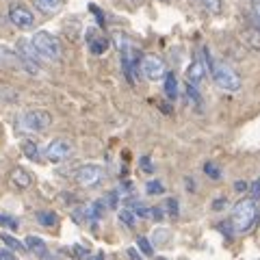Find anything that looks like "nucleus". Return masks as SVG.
Returning a JSON list of instances; mask_svg holds the SVG:
<instances>
[{
  "mask_svg": "<svg viewBox=\"0 0 260 260\" xmlns=\"http://www.w3.org/2000/svg\"><path fill=\"white\" fill-rule=\"evenodd\" d=\"M117 46H119V59H121V70H124L126 78L130 83H135V72L139 70V61L141 54L137 50V46L130 39L117 35Z\"/></svg>",
  "mask_w": 260,
  "mask_h": 260,
  "instance_id": "4",
  "label": "nucleus"
},
{
  "mask_svg": "<svg viewBox=\"0 0 260 260\" xmlns=\"http://www.w3.org/2000/svg\"><path fill=\"white\" fill-rule=\"evenodd\" d=\"M128 258H130V260H143V258L139 256V251H137V249H128Z\"/></svg>",
  "mask_w": 260,
  "mask_h": 260,
  "instance_id": "31",
  "label": "nucleus"
},
{
  "mask_svg": "<svg viewBox=\"0 0 260 260\" xmlns=\"http://www.w3.org/2000/svg\"><path fill=\"white\" fill-rule=\"evenodd\" d=\"M204 172H206V176L213 178V180H219V178H221V172H219L217 165H213V162H206V165H204Z\"/></svg>",
  "mask_w": 260,
  "mask_h": 260,
  "instance_id": "25",
  "label": "nucleus"
},
{
  "mask_svg": "<svg viewBox=\"0 0 260 260\" xmlns=\"http://www.w3.org/2000/svg\"><path fill=\"white\" fill-rule=\"evenodd\" d=\"M133 3H141V0H133Z\"/></svg>",
  "mask_w": 260,
  "mask_h": 260,
  "instance_id": "35",
  "label": "nucleus"
},
{
  "mask_svg": "<svg viewBox=\"0 0 260 260\" xmlns=\"http://www.w3.org/2000/svg\"><path fill=\"white\" fill-rule=\"evenodd\" d=\"M234 189H237V191H247V189H249V184H247L245 180H243V182L239 180V182H234Z\"/></svg>",
  "mask_w": 260,
  "mask_h": 260,
  "instance_id": "30",
  "label": "nucleus"
},
{
  "mask_svg": "<svg viewBox=\"0 0 260 260\" xmlns=\"http://www.w3.org/2000/svg\"><path fill=\"white\" fill-rule=\"evenodd\" d=\"M0 241H3V245H5L7 249H11V251H24V249H26V245H24L22 241L13 239L11 234H3V237H0Z\"/></svg>",
  "mask_w": 260,
  "mask_h": 260,
  "instance_id": "17",
  "label": "nucleus"
},
{
  "mask_svg": "<svg viewBox=\"0 0 260 260\" xmlns=\"http://www.w3.org/2000/svg\"><path fill=\"white\" fill-rule=\"evenodd\" d=\"M93 260H102V256H95V258H93Z\"/></svg>",
  "mask_w": 260,
  "mask_h": 260,
  "instance_id": "34",
  "label": "nucleus"
},
{
  "mask_svg": "<svg viewBox=\"0 0 260 260\" xmlns=\"http://www.w3.org/2000/svg\"><path fill=\"white\" fill-rule=\"evenodd\" d=\"M208 74V65H206V56L204 54H195V59L191 63V68L186 70V80H189V85L193 87H200L202 80L206 78Z\"/></svg>",
  "mask_w": 260,
  "mask_h": 260,
  "instance_id": "10",
  "label": "nucleus"
},
{
  "mask_svg": "<svg viewBox=\"0 0 260 260\" xmlns=\"http://www.w3.org/2000/svg\"><path fill=\"white\" fill-rule=\"evenodd\" d=\"M139 70L143 72V76L148 78V80H154V83H156V80L165 78V74H167V63L158 54H143L141 61H139Z\"/></svg>",
  "mask_w": 260,
  "mask_h": 260,
  "instance_id": "6",
  "label": "nucleus"
},
{
  "mask_svg": "<svg viewBox=\"0 0 260 260\" xmlns=\"http://www.w3.org/2000/svg\"><path fill=\"white\" fill-rule=\"evenodd\" d=\"M119 221L124 223L126 228H135L137 217H135V213H133L130 208H121V210H119Z\"/></svg>",
  "mask_w": 260,
  "mask_h": 260,
  "instance_id": "21",
  "label": "nucleus"
},
{
  "mask_svg": "<svg viewBox=\"0 0 260 260\" xmlns=\"http://www.w3.org/2000/svg\"><path fill=\"white\" fill-rule=\"evenodd\" d=\"M24 245H26V249L28 251H32V254H37V256H48V247H46V243L39 239V237H26V243H24Z\"/></svg>",
  "mask_w": 260,
  "mask_h": 260,
  "instance_id": "14",
  "label": "nucleus"
},
{
  "mask_svg": "<svg viewBox=\"0 0 260 260\" xmlns=\"http://www.w3.org/2000/svg\"><path fill=\"white\" fill-rule=\"evenodd\" d=\"M162 260H165V258H162Z\"/></svg>",
  "mask_w": 260,
  "mask_h": 260,
  "instance_id": "36",
  "label": "nucleus"
},
{
  "mask_svg": "<svg viewBox=\"0 0 260 260\" xmlns=\"http://www.w3.org/2000/svg\"><path fill=\"white\" fill-rule=\"evenodd\" d=\"M165 95L172 102L178 98V78H176L174 72H167V74H165Z\"/></svg>",
  "mask_w": 260,
  "mask_h": 260,
  "instance_id": "15",
  "label": "nucleus"
},
{
  "mask_svg": "<svg viewBox=\"0 0 260 260\" xmlns=\"http://www.w3.org/2000/svg\"><path fill=\"white\" fill-rule=\"evenodd\" d=\"M0 228H7V230H18V221H15V217L7 215L0 210Z\"/></svg>",
  "mask_w": 260,
  "mask_h": 260,
  "instance_id": "22",
  "label": "nucleus"
},
{
  "mask_svg": "<svg viewBox=\"0 0 260 260\" xmlns=\"http://www.w3.org/2000/svg\"><path fill=\"white\" fill-rule=\"evenodd\" d=\"M223 202H225V200H217V202H215V208L219 210V208H221V206H223Z\"/></svg>",
  "mask_w": 260,
  "mask_h": 260,
  "instance_id": "33",
  "label": "nucleus"
},
{
  "mask_svg": "<svg viewBox=\"0 0 260 260\" xmlns=\"http://www.w3.org/2000/svg\"><path fill=\"white\" fill-rule=\"evenodd\" d=\"M206 56V65H208V72H210V76H213L215 80V85L219 89H223V91H239L241 89V76H239V72L232 68V65H228V63H217L213 61V56H210V52H204Z\"/></svg>",
  "mask_w": 260,
  "mask_h": 260,
  "instance_id": "2",
  "label": "nucleus"
},
{
  "mask_svg": "<svg viewBox=\"0 0 260 260\" xmlns=\"http://www.w3.org/2000/svg\"><path fill=\"white\" fill-rule=\"evenodd\" d=\"M139 162H141V169H143L145 174H152L154 172V165H152V158L150 156H141Z\"/></svg>",
  "mask_w": 260,
  "mask_h": 260,
  "instance_id": "27",
  "label": "nucleus"
},
{
  "mask_svg": "<svg viewBox=\"0 0 260 260\" xmlns=\"http://www.w3.org/2000/svg\"><path fill=\"white\" fill-rule=\"evenodd\" d=\"M137 247H139V251L143 256H152L154 254V247H152V243L145 239V237H139L137 239Z\"/></svg>",
  "mask_w": 260,
  "mask_h": 260,
  "instance_id": "24",
  "label": "nucleus"
},
{
  "mask_svg": "<svg viewBox=\"0 0 260 260\" xmlns=\"http://www.w3.org/2000/svg\"><path fill=\"white\" fill-rule=\"evenodd\" d=\"M200 5H202V9L210 15L221 13V0H200Z\"/></svg>",
  "mask_w": 260,
  "mask_h": 260,
  "instance_id": "19",
  "label": "nucleus"
},
{
  "mask_svg": "<svg viewBox=\"0 0 260 260\" xmlns=\"http://www.w3.org/2000/svg\"><path fill=\"white\" fill-rule=\"evenodd\" d=\"M186 95H189V102L193 104V107L202 111V95L198 91V87H193V85L186 83Z\"/></svg>",
  "mask_w": 260,
  "mask_h": 260,
  "instance_id": "20",
  "label": "nucleus"
},
{
  "mask_svg": "<svg viewBox=\"0 0 260 260\" xmlns=\"http://www.w3.org/2000/svg\"><path fill=\"white\" fill-rule=\"evenodd\" d=\"M7 15H9V22L13 24L15 28L26 30V28L35 26V13H32L24 3H11L9 5V13Z\"/></svg>",
  "mask_w": 260,
  "mask_h": 260,
  "instance_id": "8",
  "label": "nucleus"
},
{
  "mask_svg": "<svg viewBox=\"0 0 260 260\" xmlns=\"http://www.w3.org/2000/svg\"><path fill=\"white\" fill-rule=\"evenodd\" d=\"M87 44H89V50H91V54H104L109 50V39L104 35H98V32H93V28L87 32Z\"/></svg>",
  "mask_w": 260,
  "mask_h": 260,
  "instance_id": "11",
  "label": "nucleus"
},
{
  "mask_svg": "<svg viewBox=\"0 0 260 260\" xmlns=\"http://www.w3.org/2000/svg\"><path fill=\"white\" fill-rule=\"evenodd\" d=\"M35 219H37V223L44 228H54L59 223V217H56V213H52V210H39Z\"/></svg>",
  "mask_w": 260,
  "mask_h": 260,
  "instance_id": "16",
  "label": "nucleus"
},
{
  "mask_svg": "<svg viewBox=\"0 0 260 260\" xmlns=\"http://www.w3.org/2000/svg\"><path fill=\"white\" fill-rule=\"evenodd\" d=\"M186 184H189V186H186L189 191H195V182H193V178H186Z\"/></svg>",
  "mask_w": 260,
  "mask_h": 260,
  "instance_id": "32",
  "label": "nucleus"
},
{
  "mask_svg": "<svg viewBox=\"0 0 260 260\" xmlns=\"http://www.w3.org/2000/svg\"><path fill=\"white\" fill-rule=\"evenodd\" d=\"M258 221V204L256 200L251 198H243L239 200L232 208V215H230V228L234 234H247L254 223Z\"/></svg>",
  "mask_w": 260,
  "mask_h": 260,
  "instance_id": "1",
  "label": "nucleus"
},
{
  "mask_svg": "<svg viewBox=\"0 0 260 260\" xmlns=\"http://www.w3.org/2000/svg\"><path fill=\"white\" fill-rule=\"evenodd\" d=\"M9 180H11V184L15 186V189H22L24 191V189H28V186L32 184V176L24 167H15V169H11Z\"/></svg>",
  "mask_w": 260,
  "mask_h": 260,
  "instance_id": "12",
  "label": "nucleus"
},
{
  "mask_svg": "<svg viewBox=\"0 0 260 260\" xmlns=\"http://www.w3.org/2000/svg\"><path fill=\"white\" fill-rule=\"evenodd\" d=\"M74 180L78 182V186H83V189H95V186L104 180V169L100 165L89 162V165H83L76 169Z\"/></svg>",
  "mask_w": 260,
  "mask_h": 260,
  "instance_id": "7",
  "label": "nucleus"
},
{
  "mask_svg": "<svg viewBox=\"0 0 260 260\" xmlns=\"http://www.w3.org/2000/svg\"><path fill=\"white\" fill-rule=\"evenodd\" d=\"M72 154H74V143L68 139H54L48 143V148H46V158L50 162H63V160H68Z\"/></svg>",
  "mask_w": 260,
  "mask_h": 260,
  "instance_id": "9",
  "label": "nucleus"
},
{
  "mask_svg": "<svg viewBox=\"0 0 260 260\" xmlns=\"http://www.w3.org/2000/svg\"><path fill=\"white\" fill-rule=\"evenodd\" d=\"M32 3H35V9H37L39 13L52 15V13H56V11L61 9L65 0H32Z\"/></svg>",
  "mask_w": 260,
  "mask_h": 260,
  "instance_id": "13",
  "label": "nucleus"
},
{
  "mask_svg": "<svg viewBox=\"0 0 260 260\" xmlns=\"http://www.w3.org/2000/svg\"><path fill=\"white\" fill-rule=\"evenodd\" d=\"M22 152H24V156H26V158L39 160V148L32 141H22Z\"/></svg>",
  "mask_w": 260,
  "mask_h": 260,
  "instance_id": "18",
  "label": "nucleus"
},
{
  "mask_svg": "<svg viewBox=\"0 0 260 260\" xmlns=\"http://www.w3.org/2000/svg\"><path fill=\"white\" fill-rule=\"evenodd\" d=\"M18 126L22 133H28V135L44 133V130L52 126V115L44 109H32V111H26L24 115H20Z\"/></svg>",
  "mask_w": 260,
  "mask_h": 260,
  "instance_id": "5",
  "label": "nucleus"
},
{
  "mask_svg": "<svg viewBox=\"0 0 260 260\" xmlns=\"http://www.w3.org/2000/svg\"><path fill=\"white\" fill-rule=\"evenodd\" d=\"M145 193L148 195H162L165 193V186H162L160 180H150L148 184H145Z\"/></svg>",
  "mask_w": 260,
  "mask_h": 260,
  "instance_id": "23",
  "label": "nucleus"
},
{
  "mask_svg": "<svg viewBox=\"0 0 260 260\" xmlns=\"http://www.w3.org/2000/svg\"><path fill=\"white\" fill-rule=\"evenodd\" d=\"M165 208H167V213L172 215V217H178V202L176 200H167L165 202Z\"/></svg>",
  "mask_w": 260,
  "mask_h": 260,
  "instance_id": "28",
  "label": "nucleus"
},
{
  "mask_svg": "<svg viewBox=\"0 0 260 260\" xmlns=\"http://www.w3.org/2000/svg\"><path fill=\"white\" fill-rule=\"evenodd\" d=\"M251 15H254L256 26L260 30V0H251Z\"/></svg>",
  "mask_w": 260,
  "mask_h": 260,
  "instance_id": "26",
  "label": "nucleus"
},
{
  "mask_svg": "<svg viewBox=\"0 0 260 260\" xmlns=\"http://www.w3.org/2000/svg\"><path fill=\"white\" fill-rule=\"evenodd\" d=\"M258 198H260V180L251 184V200H258Z\"/></svg>",
  "mask_w": 260,
  "mask_h": 260,
  "instance_id": "29",
  "label": "nucleus"
},
{
  "mask_svg": "<svg viewBox=\"0 0 260 260\" xmlns=\"http://www.w3.org/2000/svg\"><path fill=\"white\" fill-rule=\"evenodd\" d=\"M30 46L35 48L39 59H46V61L61 59V42L48 30H37L35 35L30 37Z\"/></svg>",
  "mask_w": 260,
  "mask_h": 260,
  "instance_id": "3",
  "label": "nucleus"
}]
</instances>
